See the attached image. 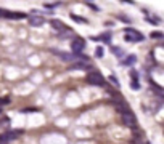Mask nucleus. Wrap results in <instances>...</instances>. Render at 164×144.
Segmentation results:
<instances>
[{
  "label": "nucleus",
  "mask_w": 164,
  "mask_h": 144,
  "mask_svg": "<svg viewBox=\"0 0 164 144\" xmlns=\"http://www.w3.org/2000/svg\"><path fill=\"white\" fill-rule=\"evenodd\" d=\"M90 66L89 63H84V61H77L74 63L73 66H69V70H77V69H81V70H87V67Z\"/></svg>",
  "instance_id": "6"
},
{
  "label": "nucleus",
  "mask_w": 164,
  "mask_h": 144,
  "mask_svg": "<svg viewBox=\"0 0 164 144\" xmlns=\"http://www.w3.org/2000/svg\"><path fill=\"white\" fill-rule=\"evenodd\" d=\"M103 53H105V51H103V48H102V47H98V48H97V51H95V55H97L98 58H102Z\"/></svg>",
  "instance_id": "13"
},
{
  "label": "nucleus",
  "mask_w": 164,
  "mask_h": 144,
  "mask_svg": "<svg viewBox=\"0 0 164 144\" xmlns=\"http://www.w3.org/2000/svg\"><path fill=\"white\" fill-rule=\"evenodd\" d=\"M8 103H10V98H0V106L8 104Z\"/></svg>",
  "instance_id": "14"
},
{
  "label": "nucleus",
  "mask_w": 164,
  "mask_h": 144,
  "mask_svg": "<svg viewBox=\"0 0 164 144\" xmlns=\"http://www.w3.org/2000/svg\"><path fill=\"white\" fill-rule=\"evenodd\" d=\"M111 50H113V51H114L118 56H121V55H122V51H121V50L119 48H116V47H111Z\"/></svg>",
  "instance_id": "18"
},
{
  "label": "nucleus",
  "mask_w": 164,
  "mask_h": 144,
  "mask_svg": "<svg viewBox=\"0 0 164 144\" xmlns=\"http://www.w3.org/2000/svg\"><path fill=\"white\" fill-rule=\"evenodd\" d=\"M84 47H85V40L81 39V37H74L73 40H71V48H73L74 55L76 53H81L82 50H84Z\"/></svg>",
  "instance_id": "3"
},
{
  "label": "nucleus",
  "mask_w": 164,
  "mask_h": 144,
  "mask_svg": "<svg viewBox=\"0 0 164 144\" xmlns=\"http://www.w3.org/2000/svg\"><path fill=\"white\" fill-rule=\"evenodd\" d=\"M132 90H138L140 88V83H138V75H137V72H132Z\"/></svg>",
  "instance_id": "8"
},
{
  "label": "nucleus",
  "mask_w": 164,
  "mask_h": 144,
  "mask_svg": "<svg viewBox=\"0 0 164 144\" xmlns=\"http://www.w3.org/2000/svg\"><path fill=\"white\" fill-rule=\"evenodd\" d=\"M31 26H37V27L44 26V19L42 18H31Z\"/></svg>",
  "instance_id": "10"
},
{
  "label": "nucleus",
  "mask_w": 164,
  "mask_h": 144,
  "mask_svg": "<svg viewBox=\"0 0 164 144\" xmlns=\"http://www.w3.org/2000/svg\"><path fill=\"white\" fill-rule=\"evenodd\" d=\"M71 19L77 21V23H87V19H84V18H81V16H77V14H74V13H71Z\"/></svg>",
  "instance_id": "12"
},
{
  "label": "nucleus",
  "mask_w": 164,
  "mask_h": 144,
  "mask_svg": "<svg viewBox=\"0 0 164 144\" xmlns=\"http://www.w3.org/2000/svg\"><path fill=\"white\" fill-rule=\"evenodd\" d=\"M0 114H2V109H0Z\"/></svg>",
  "instance_id": "21"
},
{
  "label": "nucleus",
  "mask_w": 164,
  "mask_h": 144,
  "mask_svg": "<svg viewBox=\"0 0 164 144\" xmlns=\"http://www.w3.org/2000/svg\"><path fill=\"white\" fill-rule=\"evenodd\" d=\"M0 18H5V10L0 8Z\"/></svg>",
  "instance_id": "19"
},
{
  "label": "nucleus",
  "mask_w": 164,
  "mask_h": 144,
  "mask_svg": "<svg viewBox=\"0 0 164 144\" xmlns=\"http://www.w3.org/2000/svg\"><path fill=\"white\" fill-rule=\"evenodd\" d=\"M0 144H8V142H3V141H0Z\"/></svg>",
  "instance_id": "20"
},
{
  "label": "nucleus",
  "mask_w": 164,
  "mask_h": 144,
  "mask_svg": "<svg viewBox=\"0 0 164 144\" xmlns=\"http://www.w3.org/2000/svg\"><path fill=\"white\" fill-rule=\"evenodd\" d=\"M151 37H153V39H161V37H162V34L156 31V32H153V34H151Z\"/></svg>",
  "instance_id": "16"
},
{
  "label": "nucleus",
  "mask_w": 164,
  "mask_h": 144,
  "mask_svg": "<svg viewBox=\"0 0 164 144\" xmlns=\"http://www.w3.org/2000/svg\"><path fill=\"white\" fill-rule=\"evenodd\" d=\"M121 117H122V123L126 127H129L132 130H135V127H137V122H135V117H134V114L129 112V111H126L121 114Z\"/></svg>",
  "instance_id": "1"
},
{
  "label": "nucleus",
  "mask_w": 164,
  "mask_h": 144,
  "mask_svg": "<svg viewBox=\"0 0 164 144\" xmlns=\"http://www.w3.org/2000/svg\"><path fill=\"white\" fill-rule=\"evenodd\" d=\"M135 59H137V58H135L134 55H130V56L127 58V59H126L122 64H124V66H130V64H134V63H135Z\"/></svg>",
  "instance_id": "11"
},
{
  "label": "nucleus",
  "mask_w": 164,
  "mask_h": 144,
  "mask_svg": "<svg viewBox=\"0 0 164 144\" xmlns=\"http://www.w3.org/2000/svg\"><path fill=\"white\" fill-rule=\"evenodd\" d=\"M87 6H90V8H92V10H95V11H98V10H100L98 6H97L95 3H92V2H87Z\"/></svg>",
  "instance_id": "15"
},
{
  "label": "nucleus",
  "mask_w": 164,
  "mask_h": 144,
  "mask_svg": "<svg viewBox=\"0 0 164 144\" xmlns=\"http://www.w3.org/2000/svg\"><path fill=\"white\" fill-rule=\"evenodd\" d=\"M50 24H52L55 29H56V31H69V29L65 26V24H63V23H60V21H56V19H52V21H50Z\"/></svg>",
  "instance_id": "7"
},
{
  "label": "nucleus",
  "mask_w": 164,
  "mask_h": 144,
  "mask_svg": "<svg viewBox=\"0 0 164 144\" xmlns=\"http://www.w3.org/2000/svg\"><path fill=\"white\" fill-rule=\"evenodd\" d=\"M60 58L63 61H76V56L74 55H69V53H60Z\"/></svg>",
  "instance_id": "9"
},
{
  "label": "nucleus",
  "mask_w": 164,
  "mask_h": 144,
  "mask_svg": "<svg viewBox=\"0 0 164 144\" xmlns=\"http://www.w3.org/2000/svg\"><path fill=\"white\" fill-rule=\"evenodd\" d=\"M124 39L129 42H140V40H143V35H140V32L134 31V29H127Z\"/></svg>",
  "instance_id": "4"
},
{
  "label": "nucleus",
  "mask_w": 164,
  "mask_h": 144,
  "mask_svg": "<svg viewBox=\"0 0 164 144\" xmlns=\"http://www.w3.org/2000/svg\"><path fill=\"white\" fill-rule=\"evenodd\" d=\"M21 133H23L21 130H13V131H6V133H3L2 136H0V141L8 142V141H11V139H16Z\"/></svg>",
  "instance_id": "5"
},
{
  "label": "nucleus",
  "mask_w": 164,
  "mask_h": 144,
  "mask_svg": "<svg viewBox=\"0 0 164 144\" xmlns=\"http://www.w3.org/2000/svg\"><path fill=\"white\" fill-rule=\"evenodd\" d=\"M110 82H111V83H114V86H118V85H119V82H118V78H116V77H113V75L110 77Z\"/></svg>",
  "instance_id": "17"
},
{
  "label": "nucleus",
  "mask_w": 164,
  "mask_h": 144,
  "mask_svg": "<svg viewBox=\"0 0 164 144\" xmlns=\"http://www.w3.org/2000/svg\"><path fill=\"white\" fill-rule=\"evenodd\" d=\"M87 82L90 85H95V86H103L105 85V78L98 74V72H90L87 74Z\"/></svg>",
  "instance_id": "2"
}]
</instances>
